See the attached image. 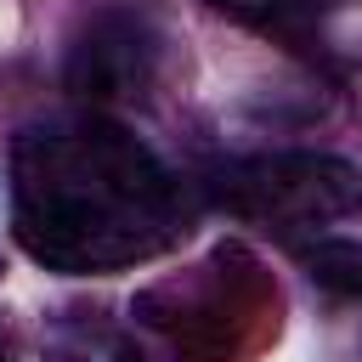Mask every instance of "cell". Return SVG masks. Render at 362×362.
Masks as SVG:
<instances>
[{
    "mask_svg": "<svg viewBox=\"0 0 362 362\" xmlns=\"http://www.w3.org/2000/svg\"><path fill=\"white\" fill-rule=\"evenodd\" d=\"M11 232L45 272L107 277L187 238V192L113 119H45L11 147Z\"/></svg>",
    "mask_w": 362,
    "mask_h": 362,
    "instance_id": "obj_1",
    "label": "cell"
},
{
    "mask_svg": "<svg viewBox=\"0 0 362 362\" xmlns=\"http://www.w3.org/2000/svg\"><path fill=\"white\" fill-rule=\"evenodd\" d=\"M209 198L260 232H322L362 209V175L328 153H266L209 175Z\"/></svg>",
    "mask_w": 362,
    "mask_h": 362,
    "instance_id": "obj_2",
    "label": "cell"
},
{
    "mask_svg": "<svg viewBox=\"0 0 362 362\" xmlns=\"http://www.w3.org/2000/svg\"><path fill=\"white\" fill-rule=\"evenodd\" d=\"M158 79V34L136 11L96 17L68 51V90L79 102H136Z\"/></svg>",
    "mask_w": 362,
    "mask_h": 362,
    "instance_id": "obj_3",
    "label": "cell"
},
{
    "mask_svg": "<svg viewBox=\"0 0 362 362\" xmlns=\"http://www.w3.org/2000/svg\"><path fill=\"white\" fill-rule=\"evenodd\" d=\"M300 260H305V277L328 300H339L345 311L362 317V243H351V238H317V243L300 249Z\"/></svg>",
    "mask_w": 362,
    "mask_h": 362,
    "instance_id": "obj_4",
    "label": "cell"
},
{
    "mask_svg": "<svg viewBox=\"0 0 362 362\" xmlns=\"http://www.w3.org/2000/svg\"><path fill=\"white\" fill-rule=\"evenodd\" d=\"M215 6L243 23H260V28H305V23L328 17L339 0H215Z\"/></svg>",
    "mask_w": 362,
    "mask_h": 362,
    "instance_id": "obj_5",
    "label": "cell"
},
{
    "mask_svg": "<svg viewBox=\"0 0 362 362\" xmlns=\"http://www.w3.org/2000/svg\"><path fill=\"white\" fill-rule=\"evenodd\" d=\"M68 362H153L141 345H130L113 328H74L68 334Z\"/></svg>",
    "mask_w": 362,
    "mask_h": 362,
    "instance_id": "obj_6",
    "label": "cell"
},
{
    "mask_svg": "<svg viewBox=\"0 0 362 362\" xmlns=\"http://www.w3.org/2000/svg\"><path fill=\"white\" fill-rule=\"evenodd\" d=\"M0 362H11V356H6V345H0Z\"/></svg>",
    "mask_w": 362,
    "mask_h": 362,
    "instance_id": "obj_7",
    "label": "cell"
}]
</instances>
